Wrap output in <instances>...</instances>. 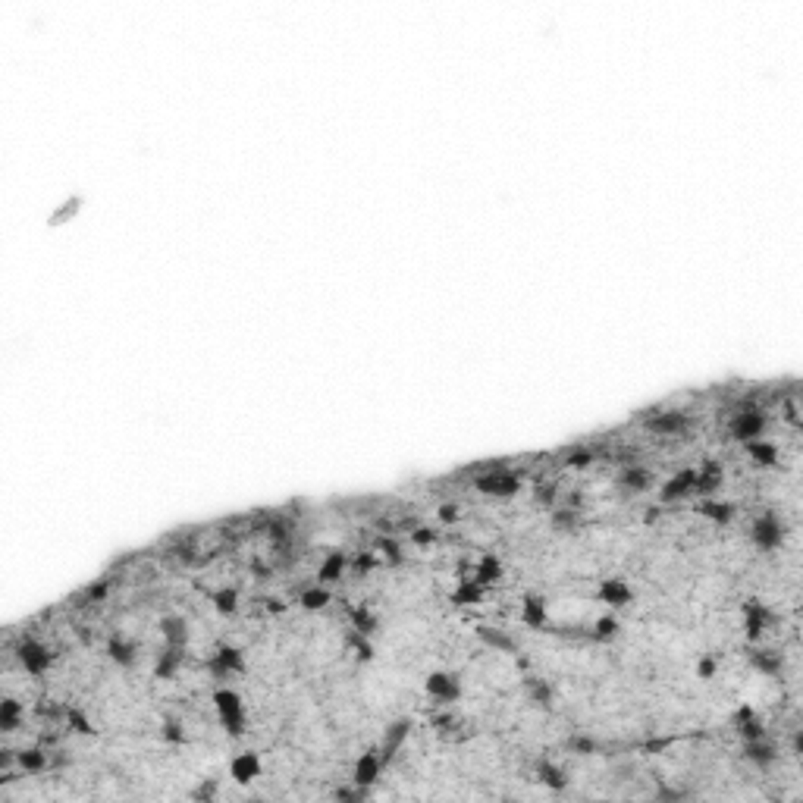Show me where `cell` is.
Instances as JSON below:
<instances>
[{
  "label": "cell",
  "mask_w": 803,
  "mask_h": 803,
  "mask_svg": "<svg viewBox=\"0 0 803 803\" xmlns=\"http://www.w3.org/2000/svg\"><path fill=\"white\" fill-rule=\"evenodd\" d=\"M214 706H217V715L223 722V728L233 738H242L245 734V712H242V697L229 687H220L214 693Z\"/></svg>",
  "instance_id": "cell-1"
},
{
  "label": "cell",
  "mask_w": 803,
  "mask_h": 803,
  "mask_svg": "<svg viewBox=\"0 0 803 803\" xmlns=\"http://www.w3.org/2000/svg\"><path fill=\"white\" fill-rule=\"evenodd\" d=\"M474 487L481 492H487V496L509 499V496H515V492L521 490V481H518V474H515V471H509V464H505V468L483 471L481 477H474Z\"/></svg>",
  "instance_id": "cell-2"
},
{
  "label": "cell",
  "mask_w": 803,
  "mask_h": 803,
  "mask_svg": "<svg viewBox=\"0 0 803 803\" xmlns=\"http://www.w3.org/2000/svg\"><path fill=\"white\" fill-rule=\"evenodd\" d=\"M766 414L759 408H744L738 417L731 421V436L740 443H750V440H759L762 430H766Z\"/></svg>",
  "instance_id": "cell-3"
},
{
  "label": "cell",
  "mask_w": 803,
  "mask_h": 803,
  "mask_svg": "<svg viewBox=\"0 0 803 803\" xmlns=\"http://www.w3.org/2000/svg\"><path fill=\"white\" fill-rule=\"evenodd\" d=\"M753 543L759 546V549H778L781 540H785V524L778 521L775 515H762L753 521Z\"/></svg>",
  "instance_id": "cell-4"
},
{
  "label": "cell",
  "mask_w": 803,
  "mask_h": 803,
  "mask_svg": "<svg viewBox=\"0 0 803 803\" xmlns=\"http://www.w3.org/2000/svg\"><path fill=\"white\" fill-rule=\"evenodd\" d=\"M16 653H19V662L25 665V672H32V674H44L47 669H51V653H47V646H44V644H38V640L25 637L22 644L16 646Z\"/></svg>",
  "instance_id": "cell-5"
},
{
  "label": "cell",
  "mask_w": 803,
  "mask_h": 803,
  "mask_svg": "<svg viewBox=\"0 0 803 803\" xmlns=\"http://www.w3.org/2000/svg\"><path fill=\"white\" fill-rule=\"evenodd\" d=\"M383 766H386V762H383L380 750H377V747H370V750H364L361 757H358L352 781H355V785H361V788H370V785H377V778H380Z\"/></svg>",
  "instance_id": "cell-6"
},
{
  "label": "cell",
  "mask_w": 803,
  "mask_h": 803,
  "mask_svg": "<svg viewBox=\"0 0 803 803\" xmlns=\"http://www.w3.org/2000/svg\"><path fill=\"white\" fill-rule=\"evenodd\" d=\"M242 669H245V659H242V650H235V646H220V650L207 659V672H211L214 678H226V674L242 672Z\"/></svg>",
  "instance_id": "cell-7"
},
{
  "label": "cell",
  "mask_w": 803,
  "mask_h": 803,
  "mask_svg": "<svg viewBox=\"0 0 803 803\" xmlns=\"http://www.w3.org/2000/svg\"><path fill=\"white\" fill-rule=\"evenodd\" d=\"M424 687H427L430 697L443 700V703H455V700L462 697V684H458V678H455V674H449V672H433Z\"/></svg>",
  "instance_id": "cell-8"
},
{
  "label": "cell",
  "mask_w": 803,
  "mask_h": 803,
  "mask_svg": "<svg viewBox=\"0 0 803 803\" xmlns=\"http://www.w3.org/2000/svg\"><path fill=\"white\" fill-rule=\"evenodd\" d=\"M687 427H691V417H687L684 411H659V414H653L650 421H646V430H653V433H662V436L684 433Z\"/></svg>",
  "instance_id": "cell-9"
},
{
  "label": "cell",
  "mask_w": 803,
  "mask_h": 803,
  "mask_svg": "<svg viewBox=\"0 0 803 803\" xmlns=\"http://www.w3.org/2000/svg\"><path fill=\"white\" fill-rule=\"evenodd\" d=\"M693 481H697V471H691V468L678 471V474L669 477V481H665V487L659 490V502H678V499L691 496V492H693Z\"/></svg>",
  "instance_id": "cell-10"
},
{
  "label": "cell",
  "mask_w": 803,
  "mask_h": 803,
  "mask_svg": "<svg viewBox=\"0 0 803 803\" xmlns=\"http://www.w3.org/2000/svg\"><path fill=\"white\" fill-rule=\"evenodd\" d=\"M769 622H772V615H769L766 606L757 603V599H747V603H744V631H747V637L759 640Z\"/></svg>",
  "instance_id": "cell-11"
},
{
  "label": "cell",
  "mask_w": 803,
  "mask_h": 803,
  "mask_svg": "<svg viewBox=\"0 0 803 803\" xmlns=\"http://www.w3.org/2000/svg\"><path fill=\"white\" fill-rule=\"evenodd\" d=\"M599 599H603L606 606H612V609H622V606H627L634 599V590L627 584H622V580L609 577L599 584Z\"/></svg>",
  "instance_id": "cell-12"
},
{
  "label": "cell",
  "mask_w": 803,
  "mask_h": 803,
  "mask_svg": "<svg viewBox=\"0 0 803 803\" xmlns=\"http://www.w3.org/2000/svg\"><path fill=\"white\" fill-rule=\"evenodd\" d=\"M408 728H411L408 719H399V722H393V725L386 728V738H383V747H380L383 762H389V759L396 757V750L402 747V740L408 738Z\"/></svg>",
  "instance_id": "cell-13"
},
{
  "label": "cell",
  "mask_w": 803,
  "mask_h": 803,
  "mask_svg": "<svg viewBox=\"0 0 803 803\" xmlns=\"http://www.w3.org/2000/svg\"><path fill=\"white\" fill-rule=\"evenodd\" d=\"M229 772H233V778L239 781V785H248L252 778H258L261 775L258 753H239V757L233 759V766H229Z\"/></svg>",
  "instance_id": "cell-14"
},
{
  "label": "cell",
  "mask_w": 803,
  "mask_h": 803,
  "mask_svg": "<svg viewBox=\"0 0 803 803\" xmlns=\"http://www.w3.org/2000/svg\"><path fill=\"white\" fill-rule=\"evenodd\" d=\"M722 487V464L719 462H706L703 468L697 471V481H693V492H700V496H710V492H715Z\"/></svg>",
  "instance_id": "cell-15"
},
{
  "label": "cell",
  "mask_w": 803,
  "mask_h": 803,
  "mask_svg": "<svg viewBox=\"0 0 803 803\" xmlns=\"http://www.w3.org/2000/svg\"><path fill=\"white\" fill-rule=\"evenodd\" d=\"M615 481H618V487L627 490V492H644V490H650L653 474H650V471H644V468L627 464V468H622V474H618Z\"/></svg>",
  "instance_id": "cell-16"
},
{
  "label": "cell",
  "mask_w": 803,
  "mask_h": 803,
  "mask_svg": "<svg viewBox=\"0 0 803 803\" xmlns=\"http://www.w3.org/2000/svg\"><path fill=\"white\" fill-rule=\"evenodd\" d=\"M744 757L750 759L753 766L769 769L775 759H778V753H775L772 744H766V738H759V740H744Z\"/></svg>",
  "instance_id": "cell-17"
},
{
  "label": "cell",
  "mask_w": 803,
  "mask_h": 803,
  "mask_svg": "<svg viewBox=\"0 0 803 803\" xmlns=\"http://www.w3.org/2000/svg\"><path fill=\"white\" fill-rule=\"evenodd\" d=\"M693 511H697V515H703V518H710V521H715L719 528L731 524V518H734V505H731V502H710V499L697 502V505H693Z\"/></svg>",
  "instance_id": "cell-18"
},
{
  "label": "cell",
  "mask_w": 803,
  "mask_h": 803,
  "mask_svg": "<svg viewBox=\"0 0 803 803\" xmlns=\"http://www.w3.org/2000/svg\"><path fill=\"white\" fill-rule=\"evenodd\" d=\"M521 618L528 622V627H540V631H543V627H546V603H543V596L528 593V596H524V606H521Z\"/></svg>",
  "instance_id": "cell-19"
},
{
  "label": "cell",
  "mask_w": 803,
  "mask_h": 803,
  "mask_svg": "<svg viewBox=\"0 0 803 803\" xmlns=\"http://www.w3.org/2000/svg\"><path fill=\"white\" fill-rule=\"evenodd\" d=\"M537 775H540V781H543L546 788H552V791H565V788H568V772H565L562 766H556V762H549V759L540 762Z\"/></svg>",
  "instance_id": "cell-20"
},
{
  "label": "cell",
  "mask_w": 803,
  "mask_h": 803,
  "mask_svg": "<svg viewBox=\"0 0 803 803\" xmlns=\"http://www.w3.org/2000/svg\"><path fill=\"white\" fill-rule=\"evenodd\" d=\"M160 634H164V644H167V646H182V650H185V644H188V627H185V622H182V618H176V615L164 618V622H160Z\"/></svg>",
  "instance_id": "cell-21"
},
{
  "label": "cell",
  "mask_w": 803,
  "mask_h": 803,
  "mask_svg": "<svg viewBox=\"0 0 803 803\" xmlns=\"http://www.w3.org/2000/svg\"><path fill=\"white\" fill-rule=\"evenodd\" d=\"M346 565H348V559L342 556V552H329V556L323 559L320 571H317V580H320V584H336V580H342Z\"/></svg>",
  "instance_id": "cell-22"
},
{
  "label": "cell",
  "mask_w": 803,
  "mask_h": 803,
  "mask_svg": "<svg viewBox=\"0 0 803 803\" xmlns=\"http://www.w3.org/2000/svg\"><path fill=\"white\" fill-rule=\"evenodd\" d=\"M182 656H185V650H182V646H164V653H160L157 665H154L157 678H173V674H176V669L182 665Z\"/></svg>",
  "instance_id": "cell-23"
},
{
  "label": "cell",
  "mask_w": 803,
  "mask_h": 803,
  "mask_svg": "<svg viewBox=\"0 0 803 803\" xmlns=\"http://www.w3.org/2000/svg\"><path fill=\"white\" fill-rule=\"evenodd\" d=\"M107 656H110L117 665H132L135 662V644L117 634V637L107 640Z\"/></svg>",
  "instance_id": "cell-24"
},
{
  "label": "cell",
  "mask_w": 803,
  "mask_h": 803,
  "mask_svg": "<svg viewBox=\"0 0 803 803\" xmlns=\"http://www.w3.org/2000/svg\"><path fill=\"white\" fill-rule=\"evenodd\" d=\"M16 762H19V769H25V772H44V769L51 766V757H47V750H41V747H29V750L16 753Z\"/></svg>",
  "instance_id": "cell-25"
},
{
  "label": "cell",
  "mask_w": 803,
  "mask_h": 803,
  "mask_svg": "<svg viewBox=\"0 0 803 803\" xmlns=\"http://www.w3.org/2000/svg\"><path fill=\"white\" fill-rule=\"evenodd\" d=\"M477 637H481L483 644L496 646V650H502V653H515V656H518V644H515V637H509L505 631H496V627H477Z\"/></svg>",
  "instance_id": "cell-26"
},
{
  "label": "cell",
  "mask_w": 803,
  "mask_h": 803,
  "mask_svg": "<svg viewBox=\"0 0 803 803\" xmlns=\"http://www.w3.org/2000/svg\"><path fill=\"white\" fill-rule=\"evenodd\" d=\"M348 618H352V631L364 634V637H374L377 627H380L377 615H374V612H367L364 606H355V609H348Z\"/></svg>",
  "instance_id": "cell-27"
},
{
  "label": "cell",
  "mask_w": 803,
  "mask_h": 803,
  "mask_svg": "<svg viewBox=\"0 0 803 803\" xmlns=\"http://www.w3.org/2000/svg\"><path fill=\"white\" fill-rule=\"evenodd\" d=\"M502 577V565H499V559L496 556H483L481 562H477V568H474V580L477 584H483V587H490V584H496V580Z\"/></svg>",
  "instance_id": "cell-28"
},
{
  "label": "cell",
  "mask_w": 803,
  "mask_h": 803,
  "mask_svg": "<svg viewBox=\"0 0 803 803\" xmlns=\"http://www.w3.org/2000/svg\"><path fill=\"white\" fill-rule=\"evenodd\" d=\"M483 599V584H477V580H468L464 577L462 584L455 587V593H452V603L455 606H474Z\"/></svg>",
  "instance_id": "cell-29"
},
{
  "label": "cell",
  "mask_w": 803,
  "mask_h": 803,
  "mask_svg": "<svg viewBox=\"0 0 803 803\" xmlns=\"http://www.w3.org/2000/svg\"><path fill=\"white\" fill-rule=\"evenodd\" d=\"M19 719H22V706H19L13 697H6L4 703H0V731H16Z\"/></svg>",
  "instance_id": "cell-30"
},
{
  "label": "cell",
  "mask_w": 803,
  "mask_h": 803,
  "mask_svg": "<svg viewBox=\"0 0 803 803\" xmlns=\"http://www.w3.org/2000/svg\"><path fill=\"white\" fill-rule=\"evenodd\" d=\"M747 452H750L753 462L766 464V468H772V464H778V449L772 446V443H759V440H750L747 443Z\"/></svg>",
  "instance_id": "cell-31"
},
{
  "label": "cell",
  "mask_w": 803,
  "mask_h": 803,
  "mask_svg": "<svg viewBox=\"0 0 803 803\" xmlns=\"http://www.w3.org/2000/svg\"><path fill=\"white\" fill-rule=\"evenodd\" d=\"M549 524H552V530H575L577 524H580L577 509H568V505H559V509H552Z\"/></svg>",
  "instance_id": "cell-32"
},
{
  "label": "cell",
  "mask_w": 803,
  "mask_h": 803,
  "mask_svg": "<svg viewBox=\"0 0 803 803\" xmlns=\"http://www.w3.org/2000/svg\"><path fill=\"white\" fill-rule=\"evenodd\" d=\"M524 691H528V697L534 700V703L549 706V700H552V687L546 684L543 678H534V674H528V678H524Z\"/></svg>",
  "instance_id": "cell-33"
},
{
  "label": "cell",
  "mask_w": 803,
  "mask_h": 803,
  "mask_svg": "<svg viewBox=\"0 0 803 803\" xmlns=\"http://www.w3.org/2000/svg\"><path fill=\"white\" fill-rule=\"evenodd\" d=\"M329 603H333V596H329L327 587H308V590H301V606H305L308 612H317Z\"/></svg>",
  "instance_id": "cell-34"
},
{
  "label": "cell",
  "mask_w": 803,
  "mask_h": 803,
  "mask_svg": "<svg viewBox=\"0 0 803 803\" xmlns=\"http://www.w3.org/2000/svg\"><path fill=\"white\" fill-rule=\"evenodd\" d=\"M214 609L220 612V615H233L235 609H239V590L235 587H223V590L214 593Z\"/></svg>",
  "instance_id": "cell-35"
},
{
  "label": "cell",
  "mask_w": 803,
  "mask_h": 803,
  "mask_svg": "<svg viewBox=\"0 0 803 803\" xmlns=\"http://www.w3.org/2000/svg\"><path fill=\"white\" fill-rule=\"evenodd\" d=\"M267 534L276 543V549H282V546L289 543V537H292V521H289V518H273V521L267 524Z\"/></svg>",
  "instance_id": "cell-36"
},
{
  "label": "cell",
  "mask_w": 803,
  "mask_h": 803,
  "mask_svg": "<svg viewBox=\"0 0 803 803\" xmlns=\"http://www.w3.org/2000/svg\"><path fill=\"white\" fill-rule=\"evenodd\" d=\"M346 644L352 646L355 656L361 659V662H370V659H374V646H370V637H364V634L348 631V634H346Z\"/></svg>",
  "instance_id": "cell-37"
},
{
  "label": "cell",
  "mask_w": 803,
  "mask_h": 803,
  "mask_svg": "<svg viewBox=\"0 0 803 803\" xmlns=\"http://www.w3.org/2000/svg\"><path fill=\"white\" fill-rule=\"evenodd\" d=\"M565 747H568L571 753H580V757H593V753L603 750V744H599V740L584 738V734H575V738H568V740H565Z\"/></svg>",
  "instance_id": "cell-38"
},
{
  "label": "cell",
  "mask_w": 803,
  "mask_h": 803,
  "mask_svg": "<svg viewBox=\"0 0 803 803\" xmlns=\"http://www.w3.org/2000/svg\"><path fill=\"white\" fill-rule=\"evenodd\" d=\"M750 662H753V669H759L766 674H778L781 669V659L775 653H750Z\"/></svg>",
  "instance_id": "cell-39"
},
{
  "label": "cell",
  "mask_w": 803,
  "mask_h": 803,
  "mask_svg": "<svg viewBox=\"0 0 803 803\" xmlns=\"http://www.w3.org/2000/svg\"><path fill=\"white\" fill-rule=\"evenodd\" d=\"M377 552H383L389 565H402V559H405V556H402V546L396 543L393 537H380V540H377Z\"/></svg>",
  "instance_id": "cell-40"
},
{
  "label": "cell",
  "mask_w": 803,
  "mask_h": 803,
  "mask_svg": "<svg viewBox=\"0 0 803 803\" xmlns=\"http://www.w3.org/2000/svg\"><path fill=\"white\" fill-rule=\"evenodd\" d=\"M738 734L744 740H759V738H766V728H762V722L757 719V715H750V719L738 722Z\"/></svg>",
  "instance_id": "cell-41"
},
{
  "label": "cell",
  "mask_w": 803,
  "mask_h": 803,
  "mask_svg": "<svg viewBox=\"0 0 803 803\" xmlns=\"http://www.w3.org/2000/svg\"><path fill=\"white\" fill-rule=\"evenodd\" d=\"M615 634H618V622L612 615H606V618H596V622H593L590 637L593 640H609V637H615Z\"/></svg>",
  "instance_id": "cell-42"
},
{
  "label": "cell",
  "mask_w": 803,
  "mask_h": 803,
  "mask_svg": "<svg viewBox=\"0 0 803 803\" xmlns=\"http://www.w3.org/2000/svg\"><path fill=\"white\" fill-rule=\"evenodd\" d=\"M107 590H110V584H107V580H94L91 587H85V593H82V596H79V606L100 603V599L107 596Z\"/></svg>",
  "instance_id": "cell-43"
},
{
  "label": "cell",
  "mask_w": 803,
  "mask_h": 803,
  "mask_svg": "<svg viewBox=\"0 0 803 803\" xmlns=\"http://www.w3.org/2000/svg\"><path fill=\"white\" fill-rule=\"evenodd\" d=\"M66 722H70L72 731H79V734H94V725L89 722V715H85L82 710H66Z\"/></svg>",
  "instance_id": "cell-44"
},
{
  "label": "cell",
  "mask_w": 803,
  "mask_h": 803,
  "mask_svg": "<svg viewBox=\"0 0 803 803\" xmlns=\"http://www.w3.org/2000/svg\"><path fill=\"white\" fill-rule=\"evenodd\" d=\"M559 499V483L556 481H546V483H540V487L534 490V502L537 505H552Z\"/></svg>",
  "instance_id": "cell-45"
},
{
  "label": "cell",
  "mask_w": 803,
  "mask_h": 803,
  "mask_svg": "<svg viewBox=\"0 0 803 803\" xmlns=\"http://www.w3.org/2000/svg\"><path fill=\"white\" fill-rule=\"evenodd\" d=\"M377 565H380V556H377V552H358L352 559V568L358 575H367V571H374Z\"/></svg>",
  "instance_id": "cell-46"
},
{
  "label": "cell",
  "mask_w": 803,
  "mask_h": 803,
  "mask_svg": "<svg viewBox=\"0 0 803 803\" xmlns=\"http://www.w3.org/2000/svg\"><path fill=\"white\" fill-rule=\"evenodd\" d=\"M593 458H596V455H593V449L580 446V449H571V452H568V458H565V464H568V468H587V464H590Z\"/></svg>",
  "instance_id": "cell-47"
},
{
  "label": "cell",
  "mask_w": 803,
  "mask_h": 803,
  "mask_svg": "<svg viewBox=\"0 0 803 803\" xmlns=\"http://www.w3.org/2000/svg\"><path fill=\"white\" fill-rule=\"evenodd\" d=\"M160 734H164L167 744H182V740H185V731H182V725H179V722H173V719L164 722V731H160Z\"/></svg>",
  "instance_id": "cell-48"
},
{
  "label": "cell",
  "mask_w": 803,
  "mask_h": 803,
  "mask_svg": "<svg viewBox=\"0 0 803 803\" xmlns=\"http://www.w3.org/2000/svg\"><path fill=\"white\" fill-rule=\"evenodd\" d=\"M367 788H361V785H355V788H339L336 791V800H348V803H358V800H367Z\"/></svg>",
  "instance_id": "cell-49"
},
{
  "label": "cell",
  "mask_w": 803,
  "mask_h": 803,
  "mask_svg": "<svg viewBox=\"0 0 803 803\" xmlns=\"http://www.w3.org/2000/svg\"><path fill=\"white\" fill-rule=\"evenodd\" d=\"M672 744H674V738H650V740L640 744V750L644 753H662L665 747H672Z\"/></svg>",
  "instance_id": "cell-50"
},
{
  "label": "cell",
  "mask_w": 803,
  "mask_h": 803,
  "mask_svg": "<svg viewBox=\"0 0 803 803\" xmlns=\"http://www.w3.org/2000/svg\"><path fill=\"white\" fill-rule=\"evenodd\" d=\"M433 540H436L433 528H414V530H411V543H414V546H430Z\"/></svg>",
  "instance_id": "cell-51"
},
{
  "label": "cell",
  "mask_w": 803,
  "mask_h": 803,
  "mask_svg": "<svg viewBox=\"0 0 803 803\" xmlns=\"http://www.w3.org/2000/svg\"><path fill=\"white\" fill-rule=\"evenodd\" d=\"M192 797L195 800H214V797H217V781H204V785H198L192 791Z\"/></svg>",
  "instance_id": "cell-52"
},
{
  "label": "cell",
  "mask_w": 803,
  "mask_h": 803,
  "mask_svg": "<svg viewBox=\"0 0 803 803\" xmlns=\"http://www.w3.org/2000/svg\"><path fill=\"white\" fill-rule=\"evenodd\" d=\"M436 515H440V521H443V524H452V521L458 518V505H455V502H443Z\"/></svg>",
  "instance_id": "cell-53"
},
{
  "label": "cell",
  "mask_w": 803,
  "mask_h": 803,
  "mask_svg": "<svg viewBox=\"0 0 803 803\" xmlns=\"http://www.w3.org/2000/svg\"><path fill=\"white\" fill-rule=\"evenodd\" d=\"M681 797H687L681 788H659L656 791V800H681Z\"/></svg>",
  "instance_id": "cell-54"
},
{
  "label": "cell",
  "mask_w": 803,
  "mask_h": 803,
  "mask_svg": "<svg viewBox=\"0 0 803 803\" xmlns=\"http://www.w3.org/2000/svg\"><path fill=\"white\" fill-rule=\"evenodd\" d=\"M433 728H436V731H443V734H446V731H455V719H452V715H436V719H433Z\"/></svg>",
  "instance_id": "cell-55"
},
{
  "label": "cell",
  "mask_w": 803,
  "mask_h": 803,
  "mask_svg": "<svg viewBox=\"0 0 803 803\" xmlns=\"http://www.w3.org/2000/svg\"><path fill=\"white\" fill-rule=\"evenodd\" d=\"M697 674H700V678H712V674H715V662H712V659H700Z\"/></svg>",
  "instance_id": "cell-56"
},
{
  "label": "cell",
  "mask_w": 803,
  "mask_h": 803,
  "mask_svg": "<svg viewBox=\"0 0 803 803\" xmlns=\"http://www.w3.org/2000/svg\"><path fill=\"white\" fill-rule=\"evenodd\" d=\"M72 211H79V198H72V201H70V204H66V207H63V211H60V214H57V217H53V223H60V220H66V217H70V214H72Z\"/></svg>",
  "instance_id": "cell-57"
},
{
  "label": "cell",
  "mask_w": 803,
  "mask_h": 803,
  "mask_svg": "<svg viewBox=\"0 0 803 803\" xmlns=\"http://www.w3.org/2000/svg\"><path fill=\"white\" fill-rule=\"evenodd\" d=\"M565 505H568V509H580V505H584V492H568V496H565Z\"/></svg>",
  "instance_id": "cell-58"
},
{
  "label": "cell",
  "mask_w": 803,
  "mask_h": 803,
  "mask_svg": "<svg viewBox=\"0 0 803 803\" xmlns=\"http://www.w3.org/2000/svg\"><path fill=\"white\" fill-rule=\"evenodd\" d=\"M267 603V612H282V603L280 599H264Z\"/></svg>",
  "instance_id": "cell-59"
},
{
  "label": "cell",
  "mask_w": 803,
  "mask_h": 803,
  "mask_svg": "<svg viewBox=\"0 0 803 803\" xmlns=\"http://www.w3.org/2000/svg\"><path fill=\"white\" fill-rule=\"evenodd\" d=\"M794 753H803V734H794Z\"/></svg>",
  "instance_id": "cell-60"
},
{
  "label": "cell",
  "mask_w": 803,
  "mask_h": 803,
  "mask_svg": "<svg viewBox=\"0 0 803 803\" xmlns=\"http://www.w3.org/2000/svg\"><path fill=\"white\" fill-rule=\"evenodd\" d=\"M644 518H646V524H653V521H656V518H659V509H650V511H646Z\"/></svg>",
  "instance_id": "cell-61"
},
{
  "label": "cell",
  "mask_w": 803,
  "mask_h": 803,
  "mask_svg": "<svg viewBox=\"0 0 803 803\" xmlns=\"http://www.w3.org/2000/svg\"><path fill=\"white\" fill-rule=\"evenodd\" d=\"M518 669H530V659H528V656H518Z\"/></svg>",
  "instance_id": "cell-62"
}]
</instances>
